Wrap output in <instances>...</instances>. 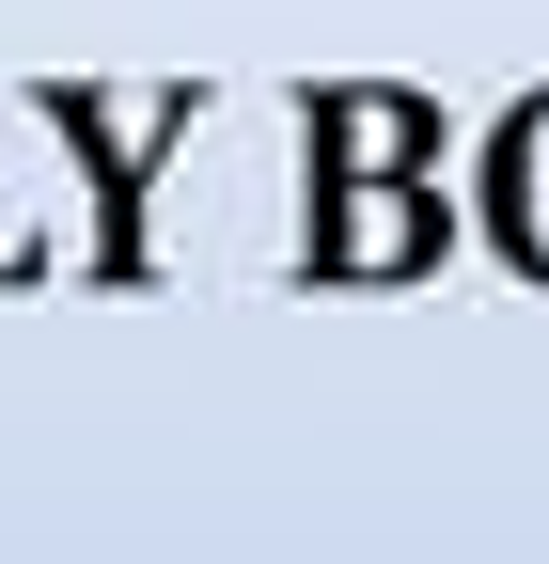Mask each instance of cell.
Listing matches in <instances>:
<instances>
[{"label": "cell", "instance_id": "1", "mask_svg": "<svg viewBox=\"0 0 549 564\" xmlns=\"http://www.w3.org/2000/svg\"><path fill=\"white\" fill-rule=\"evenodd\" d=\"M424 251H440V204H408V188H330V267L392 282V267H424Z\"/></svg>", "mask_w": 549, "mask_h": 564}, {"label": "cell", "instance_id": "2", "mask_svg": "<svg viewBox=\"0 0 549 564\" xmlns=\"http://www.w3.org/2000/svg\"><path fill=\"white\" fill-rule=\"evenodd\" d=\"M408 158H424V110H408V95H330V173H346V188H377Z\"/></svg>", "mask_w": 549, "mask_h": 564}, {"label": "cell", "instance_id": "3", "mask_svg": "<svg viewBox=\"0 0 549 564\" xmlns=\"http://www.w3.org/2000/svg\"><path fill=\"white\" fill-rule=\"evenodd\" d=\"M503 236L549 267V110H518V141H503Z\"/></svg>", "mask_w": 549, "mask_h": 564}]
</instances>
